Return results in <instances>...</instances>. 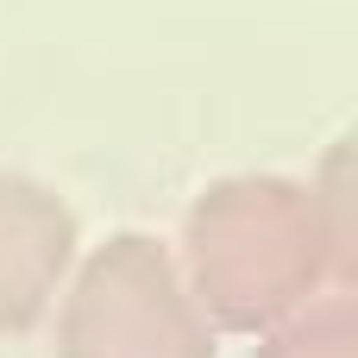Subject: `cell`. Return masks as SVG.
Returning a JSON list of instances; mask_svg holds the SVG:
<instances>
[{
    "label": "cell",
    "mask_w": 358,
    "mask_h": 358,
    "mask_svg": "<svg viewBox=\"0 0 358 358\" xmlns=\"http://www.w3.org/2000/svg\"><path fill=\"white\" fill-rule=\"evenodd\" d=\"M214 334H271L327 289H352V145L321 176H227L195 195L176 258Z\"/></svg>",
    "instance_id": "6da1fadb"
},
{
    "label": "cell",
    "mask_w": 358,
    "mask_h": 358,
    "mask_svg": "<svg viewBox=\"0 0 358 358\" xmlns=\"http://www.w3.org/2000/svg\"><path fill=\"white\" fill-rule=\"evenodd\" d=\"M57 358H220V334L201 321L164 239L113 233L63 283Z\"/></svg>",
    "instance_id": "7a4b0ae2"
},
{
    "label": "cell",
    "mask_w": 358,
    "mask_h": 358,
    "mask_svg": "<svg viewBox=\"0 0 358 358\" xmlns=\"http://www.w3.org/2000/svg\"><path fill=\"white\" fill-rule=\"evenodd\" d=\"M76 271V214L38 176L0 170V340L44 321Z\"/></svg>",
    "instance_id": "3957f363"
},
{
    "label": "cell",
    "mask_w": 358,
    "mask_h": 358,
    "mask_svg": "<svg viewBox=\"0 0 358 358\" xmlns=\"http://www.w3.org/2000/svg\"><path fill=\"white\" fill-rule=\"evenodd\" d=\"M252 358H358V296L352 289H327L321 302H308L283 327L258 334Z\"/></svg>",
    "instance_id": "277c9868"
}]
</instances>
